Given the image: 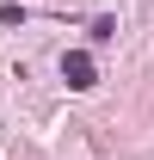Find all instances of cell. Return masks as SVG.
<instances>
[{
    "label": "cell",
    "instance_id": "obj_1",
    "mask_svg": "<svg viewBox=\"0 0 154 160\" xmlns=\"http://www.w3.org/2000/svg\"><path fill=\"white\" fill-rule=\"evenodd\" d=\"M62 80H68V86H80V92H86V86H93V56H86V49H68V56H62Z\"/></svg>",
    "mask_w": 154,
    "mask_h": 160
}]
</instances>
